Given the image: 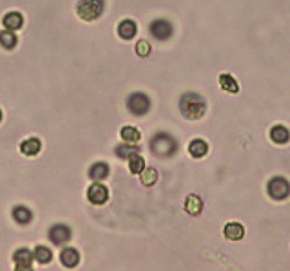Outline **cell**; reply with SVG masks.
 Segmentation results:
<instances>
[{
    "mask_svg": "<svg viewBox=\"0 0 290 271\" xmlns=\"http://www.w3.org/2000/svg\"><path fill=\"white\" fill-rule=\"evenodd\" d=\"M180 111L183 114L187 120H200L203 118L207 111V103L205 100L201 98L200 94H196V92H187V94L181 96V100H180Z\"/></svg>",
    "mask_w": 290,
    "mask_h": 271,
    "instance_id": "cell-1",
    "label": "cell"
},
{
    "mask_svg": "<svg viewBox=\"0 0 290 271\" xmlns=\"http://www.w3.org/2000/svg\"><path fill=\"white\" fill-rule=\"evenodd\" d=\"M176 147H178V145H176V139L165 132L156 134V136L151 139L152 154L158 155V157H171V155L176 152Z\"/></svg>",
    "mask_w": 290,
    "mask_h": 271,
    "instance_id": "cell-2",
    "label": "cell"
},
{
    "mask_svg": "<svg viewBox=\"0 0 290 271\" xmlns=\"http://www.w3.org/2000/svg\"><path fill=\"white\" fill-rule=\"evenodd\" d=\"M104 13V0H80L78 17L82 20H96Z\"/></svg>",
    "mask_w": 290,
    "mask_h": 271,
    "instance_id": "cell-3",
    "label": "cell"
},
{
    "mask_svg": "<svg viewBox=\"0 0 290 271\" xmlns=\"http://www.w3.org/2000/svg\"><path fill=\"white\" fill-rule=\"evenodd\" d=\"M127 109L134 116H144L151 109V100L142 92H134L127 98Z\"/></svg>",
    "mask_w": 290,
    "mask_h": 271,
    "instance_id": "cell-4",
    "label": "cell"
},
{
    "mask_svg": "<svg viewBox=\"0 0 290 271\" xmlns=\"http://www.w3.org/2000/svg\"><path fill=\"white\" fill-rule=\"evenodd\" d=\"M290 194V184L285 177H272L268 183V195L276 201L287 199Z\"/></svg>",
    "mask_w": 290,
    "mask_h": 271,
    "instance_id": "cell-5",
    "label": "cell"
},
{
    "mask_svg": "<svg viewBox=\"0 0 290 271\" xmlns=\"http://www.w3.org/2000/svg\"><path fill=\"white\" fill-rule=\"evenodd\" d=\"M87 199H89L93 205H104V203L109 199V190L100 183L91 184L89 190H87Z\"/></svg>",
    "mask_w": 290,
    "mask_h": 271,
    "instance_id": "cell-6",
    "label": "cell"
},
{
    "mask_svg": "<svg viewBox=\"0 0 290 271\" xmlns=\"http://www.w3.org/2000/svg\"><path fill=\"white\" fill-rule=\"evenodd\" d=\"M151 34L154 36L156 40H167L171 38V34H173V28H171V24L167 20H154L151 24Z\"/></svg>",
    "mask_w": 290,
    "mask_h": 271,
    "instance_id": "cell-7",
    "label": "cell"
},
{
    "mask_svg": "<svg viewBox=\"0 0 290 271\" xmlns=\"http://www.w3.org/2000/svg\"><path fill=\"white\" fill-rule=\"evenodd\" d=\"M49 239L51 242L56 244V246H62V244H66L69 239H71V230L64 224H55V226L49 230Z\"/></svg>",
    "mask_w": 290,
    "mask_h": 271,
    "instance_id": "cell-8",
    "label": "cell"
},
{
    "mask_svg": "<svg viewBox=\"0 0 290 271\" xmlns=\"http://www.w3.org/2000/svg\"><path fill=\"white\" fill-rule=\"evenodd\" d=\"M13 260L17 264V270H31V262H33V253L28 248H20L18 251H15Z\"/></svg>",
    "mask_w": 290,
    "mask_h": 271,
    "instance_id": "cell-9",
    "label": "cell"
},
{
    "mask_svg": "<svg viewBox=\"0 0 290 271\" xmlns=\"http://www.w3.org/2000/svg\"><path fill=\"white\" fill-rule=\"evenodd\" d=\"M60 262L66 268H76L80 262V255L74 248H66L60 251Z\"/></svg>",
    "mask_w": 290,
    "mask_h": 271,
    "instance_id": "cell-10",
    "label": "cell"
},
{
    "mask_svg": "<svg viewBox=\"0 0 290 271\" xmlns=\"http://www.w3.org/2000/svg\"><path fill=\"white\" fill-rule=\"evenodd\" d=\"M223 235L227 239H230V241H241L245 237V228L241 226L240 222H229L223 228Z\"/></svg>",
    "mask_w": 290,
    "mask_h": 271,
    "instance_id": "cell-11",
    "label": "cell"
},
{
    "mask_svg": "<svg viewBox=\"0 0 290 271\" xmlns=\"http://www.w3.org/2000/svg\"><path fill=\"white\" fill-rule=\"evenodd\" d=\"M40 150H42V143H40V139H36V138H29L20 143V152H22L24 155H29V157L36 155Z\"/></svg>",
    "mask_w": 290,
    "mask_h": 271,
    "instance_id": "cell-12",
    "label": "cell"
},
{
    "mask_svg": "<svg viewBox=\"0 0 290 271\" xmlns=\"http://www.w3.org/2000/svg\"><path fill=\"white\" fill-rule=\"evenodd\" d=\"M207 152H209V145L203 141V139H192L189 143V154L196 159L200 157H205Z\"/></svg>",
    "mask_w": 290,
    "mask_h": 271,
    "instance_id": "cell-13",
    "label": "cell"
},
{
    "mask_svg": "<svg viewBox=\"0 0 290 271\" xmlns=\"http://www.w3.org/2000/svg\"><path fill=\"white\" fill-rule=\"evenodd\" d=\"M185 210H187V213H190V215H200L201 210H203V201H201L196 194H190L189 197H187V201H185Z\"/></svg>",
    "mask_w": 290,
    "mask_h": 271,
    "instance_id": "cell-14",
    "label": "cell"
},
{
    "mask_svg": "<svg viewBox=\"0 0 290 271\" xmlns=\"http://www.w3.org/2000/svg\"><path fill=\"white\" fill-rule=\"evenodd\" d=\"M118 34H120V38H123V40L134 38V34H136V24H134L133 20H129V18L122 20L120 26H118Z\"/></svg>",
    "mask_w": 290,
    "mask_h": 271,
    "instance_id": "cell-15",
    "label": "cell"
},
{
    "mask_svg": "<svg viewBox=\"0 0 290 271\" xmlns=\"http://www.w3.org/2000/svg\"><path fill=\"white\" fill-rule=\"evenodd\" d=\"M22 24H24L22 15L17 11L7 13L6 17H4V26H6V29H9V31H18V29L22 28Z\"/></svg>",
    "mask_w": 290,
    "mask_h": 271,
    "instance_id": "cell-16",
    "label": "cell"
},
{
    "mask_svg": "<svg viewBox=\"0 0 290 271\" xmlns=\"http://www.w3.org/2000/svg\"><path fill=\"white\" fill-rule=\"evenodd\" d=\"M289 138H290V134L283 125H276V127L270 128V139H272L274 143L283 145L289 141Z\"/></svg>",
    "mask_w": 290,
    "mask_h": 271,
    "instance_id": "cell-17",
    "label": "cell"
},
{
    "mask_svg": "<svg viewBox=\"0 0 290 271\" xmlns=\"http://www.w3.org/2000/svg\"><path fill=\"white\" fill-rule=\"evenodd\" d=\"M13 219H15L18 224H28V222H31V219H33V213H31V210L26 208V206H15V208H13Z\"/></svg>",
    "mask_w": 290,
    "mask_h": 271,
    "instance_id": "cell-18",
    "label": "cell"
},
{
    "mask_svg": "<svg viewBox=\"0 0 290 271\" xmlns=\"http://www.w3.org/2000/svg\"><path fill=\"white\" fill-rule=\"evenodd\" d=\"M219 85H221L223 90H227V92H230V94H236V92L240 90V87H238L236 80L232 78V74H227V72L219 74Z\"/></svg>",
    "mask_w": 290,
    "mask_h": 271,
    "instance_id": "cell-19",
    "label": "cell"
},
{
    "mask_svg": "<svg viewBox=\"0 0 290 271\" xmlns=\"http://www.w3.org/2000/svg\"><path fill=\"white\" fill-rule=\"evenodd\" d=\"M109 176V166L106 163H95V165L89 168V177L95 179V181H102Z\"/></svg>",
    "mask_w": 290,
    "mask_h": 271,
    "instance_id": "cell-20",
    "label": "cell"
},
{
    "mask_svg": "<svg viewBox=\"0 0 290 271\" xmlns=\"http://www.w3.org/2000/svg\"><path fill=\"white\" fill-rule=\"evenodd\" d=\"M17 40H18L17 34L13 33V31H9V29L0 33V45L6 47V49H13L17 45Z\"/></svg>",
    "mask_w": 290,
    "mask_h": 271,
    "instance_id": "cell-21",
    "label": "cell"
},
{
    "mask_svg": "<svg viewBox=\"0 0 290 271\" xmlns=\"http://www.w3.org/2000/svg\"><path fill=\"white\" fill-rule=\"evenodd\" d=\"M145 168V161L140 154H133L129 157V170L133 174H142V170Z\"/></svg>",
    "mask_w": 290,
    "mask_h": 271,
    "instance_id": "cell-22",
    "label": "cell"
},
{
    "mask_svg": "<svg viewBox=\"0 0 290 271\" xmlns=\"http://www.w3.org/2000/svg\"><path fill=\"white\" fill-rule=\"evenodd\" d=\"M33 257L38 262H42V264H47V262H51V259H53V253H51V249H47L45 246H36L33 251Z\"/></svg>",
    "mask_w": 290,
    "mask_h": 271,
    "instance_id": "cell-23",
    "label": "cell"
},
{
    "mask_svg": "<svg viewBox=\"0 0 290 271\" xmlns=\"http://www.w3.org/2000/svg\"><path fill=\"white\" fill-rule=\"evenodd\" d=\"M158 181V172L154 168H144L142 170V184L145 186H152Z\"/></svg>",
    "mask_w": 290,
    "mask_h": 271,
    "instance_id": "cell-24",
    "label": "cell"
},
{
    "mask_svg": "<svg viewBox=\"0 0 290 271\" xmlns=\"http://www.w3.org/2000/svg\"><path fill=\"white\" fill-rule=\"evenodd\" d=\"M133 154H138V147H134L133 145H118L116 147V155L118 157H122V159H129Z\"/></svg>",
    "mask_w": 290,
    "mask_h": 271,
    "instance_id": "cell-25",
    "label": "cell"
},
{
    "mask_svg": "<svg viewBox=\"0 0 290 271\" xmlns=\"http://www.w3.org/2000/svg\"><path fill=\"white\" fill-rule=\"evenodd\" d=\"M122 138L125 143H138L140 132L134 127H123L122 128Z\"/></svg>",
    "mask_w": 290,
    "mask_h": 271,
    "instance_id": "cell-26",
    "label": "cell"
},
{
    "mask_svg": "<svg viewBox=\"0 0 290 271\" xmlns=\"http://www.w3.org/2000/svg\"><path fill=\"white\" fill-rule=\"evenodd\" d=\"M136 55L145 58V56L151 55V44L149 42H145V40H140L138 44H136Z\"/></svg>",
    "mask_w": 290,
    "mask_h": 271,
    "instance_id": "cell-27",
    "label": "cell"
},
{
    "mask_svg": "<svg viewBox=\"0 0 290 271\" xmlns=\"http://www.w3.org/2000/svg\"><path fill=\"white\" fill-rule=\"evenodd\" d=\"M0 121H2V111H0Z\"/></svg>",
    "mask_w": 290,
    "mask_h": 271,
    "instance_id": "cell-28",
    "label": "cell"
}]
</instances>
